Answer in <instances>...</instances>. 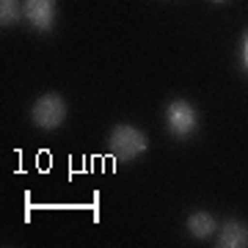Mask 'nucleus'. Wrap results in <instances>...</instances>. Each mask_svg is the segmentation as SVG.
I'll return each instance as SVG.
<instances>
[{"instance_id":"f257e3e1","label":"nucleus","mask_w":248,"mask_h":248,"mask_svg":"<svg viewBox=\"0 0 248 248\" xmlns=\"http://www.w3.org/2000/svg\"><path fill=\"white\" fill-rule=\"evenodd\" d=\"M149 141H146V135L141 130H135L130 124H119L110 130V138H108V149L113 155L116 160H122V163H130V160L141 157L143 152H146Z\"/></svg>"},{"instance_id":"f03ea898","label":"nucleus","mask_w":248,"mask_h":248,"mask_svg":"<svg viewBox=\"0 0 248 248\" xmlns=\"http://www.w3.org/2000/svg\"><path fill=\"white\" fill-rule=\"evenodd\" d=\"M31 119H33V124L42 127V130H55V127H61L63 119H66V102H63V97L61 94H45V97H39L33 110H31Z\"/></svg>"},{"instance_id":"7ed1b4c3","label":"nucleus","mask_w":248,"mask_h":248,"mask_svg":"<svg viewBox=\"0 0 248 248\" xmlns=\"http://www.w3.org/2000/svg\"><path fill=\"white\" fill-rule=\"evenodd\" d=\"M166 122H169V130L171 135H177V138H187V135L196 130V108L190 102H171L169 110H166Z\"/></svg>"},{"instance_id":"20e7f679","label":"nucleus","mask_w":248,"mask_h":248,"mask_svg":"<svg viewBox=\"0 0 248 248\" xmlns=\"http://www.w3.org/2000/svg\"><path fill=\"white\" fill-rule=\"evenodd\" d=\"M22 11L28 22L39 31H50L55 25V0H25Z\"/></svg>"},{"instance_id":"39448f33","label":"nucleus","mask_w":248,"mask_h":248,"mask_svg":"<svg viewBox=\"0 0 248 248\" xmlns=\"http://www.w3.org/2000/svg\"><path fill=\"white\" fill-rule=\"evenodd\" d=\"M218 246L221 248H243V246H248V229L240 221H226Z\"/></svg>"},{"instance_id":"423d86ee","label":"nucleus","mask_w":248,"mask_h":248,"mask_svg":"<svg viewBox=\"0 0 248 248\" xmlns=\"http://www.w3.org/2000/svg\"><path fill=\"white\" fill-rule=\"evenodd\" d=\"M187 232L193 234V237L204 240V237H210L215 232V218L210 213H193L190 218H187Z\"/></svg>"},{"instance_id":"0eeeda50","label":"nucleus","mask_w":248,"mask_h":248,"mask_svg":"<svg viewBox=\"0 0 248 248\" xmlns=\"http://www.w3.org/2000/svg\"><path fill=\"white\" fill-rule=\"evenodd\" d=\"M25 11H19V0H0V22L3 28L6 25H14Z\"/></svg>"},{"instance_id":"6e6552de","label":"nucleus","mask_w":248,"mask_h":248,"mask_svg":"<svg viewBox=\"0 0 248 248\" xmlns=\"http://www.w3.org/2000/svg\"><path fill=\"white\" fill-rule=\"evenodd\" d=\"M243 61H246V66H248V39H246V47H243Z\"/></svg>"},{"instance_id":"1a4fd4ad","label":"nucleus","mask_w":248,"mask_h":248,"mask_svg":"<svg viewBox=\"0 0 248 248\" xmlns=\"http://www.w3.org/2000/svg\"><path fill=\"white\" fill-rule=\"evenodd\" d=\"M218 3H221V0H218Z\"/></svg>"}]
</instances>
